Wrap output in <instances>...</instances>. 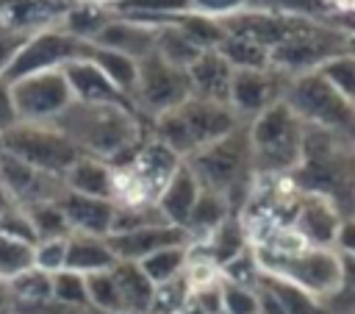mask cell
Returning a JSON list of instances; mask_svg holds the SVG:
<instances>
[{
	"label": "cell",
	"mask_w": 355,
	"mask_h": 314,
	"mask_svg": "<svg viewBox=\"0 0 355 314\" xmlns=\"http://www.w3.org/2000/svg\"><path fill=\"white\" fill-rule=\"evenodd\" d=\"M55 128L78 147L100 156H116L136 139V122L122 106L72 100L58 117Z\"/></svg>",
	"instance_id": "cell-1"
},
{
	"label": "cell",
	"mask_w": 355,
	"mask_h": 314,
	"mask_svg": "<svg viewBox=\"0 0 355 314\" xmlns=\"http://www.w3.org/2000/svg\"><path fill=\"white\" fill-rule=\"evenodd\" d=\"M302 119L283 100H277L275 106L261 111L250 125L252 167L263 172L297 170L302 164Z\"/></svg>",
	"instance_id": "cell-2"
},
{
	"label": "cell",
	"mask_w": 355,
	"mask_h": 314,
	"mask_svg": "<svg viewBox=\"0 0 355 314\" xmlns=\"http://www.w3.org/2000/svg\"><path fill=\"white\" fill-rule=\"evenodd\" d=\"M252 167V147H250V128H236L233 133L200 147L191 153L189 170L197 178L202 192H216L225 200L233 192H241L247 183V172Z\"/></svg>",
	"instance_id": "cell-3"
},
{
	"label": "cell",
	"mask_w": 355,
	"mask_h": 314,
	"mask_svg": "<svg viewBox=\"0 0 355 314\" xmlns=\"http://www.w3.org/2000/svg\"><path fill=\"white\" fill-rule=\"evenodd\" d=\"M283 103L302 119V125L311 128L349 133L355 125V106H349L319 69L291 75L283 89Z\"/></svg>",
	"instance_id": "cell-4"
},
{
	"label": "cell",
	"mask_w": 355,
	"mask_h": 314,
	"mask_svg": "<svg viewBox=\"0 0 355 314\" xmlns=\"http://www.w3.org/2000/svg\"><path fill=\"white\" fill-rule=\"evenodd\" d=\"M266 272L277 275L313 297L324 300L341 286V256L333 247H308L297 253L263 256Z\"/></svg>",
	"instance_id": "cell-5"
},
{
	"label": "cell",
	"mask_w": 355,
	"mask_h": 314,
	"mask_svg": "<svg viewBox=\"0 0 355 314\" xmlns=\"http://www.w3.org/2000/svg\"><path fill=\"white\" fill-rule=\"evenodd\" d=\"M3 150L22 158L39 172H67L78 158L80 150L58 131V128H39L33 122L14 125L3 133Z\"/></svg>",
	"instance_id": "cell-6"
},
{
	"label": "cell",
	"mask_w": 355,
	"mask_h": 314,
	"mask_svg": "<svg viewBox=\"0 0 355 314\" xmlns=\"http://www.w3.org/2000/svg\"><path fill=\"white\" fill-rule=\"evenodd\" d=\"M8 89H11V103H14L17 117L25 122L55 119L75 100L61 69L31 72V75L14 81Z\"/></svg>",
	"instance_id": "cell-7"
},
{
	"label": "cell",
	"mask_w": 355,
	"mask_h": 314,
	"mask_svg": "<svg viewBox=\"0 0 355 314\" xmlns=\"http://www.w3.org/2000/svg\"><path fill=\"white\" fill-rule=\"evenodd\" d=\"M136 64H139L136 94H139V103L147 111H155L161 117L166 111H175L178 106H183L191 97L189 72L164 61L155 53V47L147 56H141Z\"/></svg>",
	"instance_id": "cell-8"
},
{
	"label": "cell",
	"mask_w": 355,
	"mask_h": 314,
	"mask_svg": "<svg viewBox=\"0 0 355 314\" xmlns=\"http://www.w3.org/2000/svg\"><path fill=\"white\" fill-rule=\"evenodd\" d=\"M89 53H92V47L83 44V42H78L75 36H67V33H42V36H36V39H31V42H25L19 47V53L14 56V61L6 69L3 81L11 86L14 81H19V78H25L31 72L50 69L58 61L67 64V61H72L78 56H86L89 58Z\"/></svg>",
	"instance_id": "cell-9"
},
{
	"label": "cell",
	"mask_w": 355,
	"mask_h": 314,
	"mask_svg": "<svg viewBox=\"0 0 355 314\" xmlns=\"http://www.w3.org/2000/svg\"><path fill=\"white\" fill-rule=\"evenodd\" d=\"M291 75H283L277 69H233L230 81V108L244 117H258L277 100H283L286 81Z\"/></svg>",
	"instance_id": "cell-10"
},
{
	"label": "cell",
	"mask_w": 355,
	"mask_h": 314,
	"mask_svg": "<svg viewBox=\"0 0 355 314\" xmlns=\"http://www.w3.org/2000/svg\"><path fill=\"white\" fill-rule=\"evenodd\" d=\"M189 131V139L194 144V150L233 133L239 128V114L227 106V103H211V100H200V97H189L183 106L175 108Z\"/></svg>",
	"instance_id": "cell-11"
},
{
	"label": "cell",
	"mask_w": 355,
	"mask_h": 314,
	"mask_svg": "<svg viewBox=\"0 0 355 314\" xmlns=\"http://www.w3.org/2000/svg\"><path fill=\"white\" fill-rule=\"evenodd\" d=\"M186 231L180 225L164 222V225H147L125 233H108V247L116 256V261H144L147 256L166 250V247H180L186 242Z\"/></svg>",
	"instance_id": "cell-12"
},
{
	"label": "cell",
	"mask_w": 355,
	"mask_h": 314,
	"mask_svg": "<svg viewBox=\"0 0 355 314\" xmlns=\"http://www.w3.org/2000/svg\"><path fill=\"white\" fill-rule=\"evenodd\" d=\"M341 211L336 203L324 195L308 192L300 206H297V233L311 245V247H333L338 228H341Z\"/></svg>",
	"instance_id": "cell-13"
},
{
	"label": "cell",
	"mask_w": 355,
	"mask_h": 314,
	"mask_svg": "<svg viewBox=\"0 0 355 314\" xmlns=\"http://www.w3.org/2000/svg\"><path fill=\"white\" fill-rule=\"evenodd\" d=\"M186 72H189L191 97L211 100V103H227L230 106L233 67L219 56V50H202L200 58Z\"/></svg>",
	"instance_id": "cell-14"
},
{
	"label": "cell",
	"mask_w": 355,
	"mask_h": 314,
	"mask_svg": "<svg viewBox=\"0 0 355 314\" xmlns=\"http://www.w3.org/2000/svg\"><path fill=\"white\" fill-rule=\"evenodd\" d=\"M58 208L64 211L69 228H78L86 236H105L111 233L114 225V206L111 200H100V197H86L78 192H64L58 197Z\"/></svg>",
	"instance_id": "cell-15"
},
{
	"label": "cell",
	"mask_w": 355,
	"mask_h": 314,
	"mask_svg": "<svg viewBox=\"0 0 355 314\" xmlns=\"http://www.w3.org/2000/svg\"><path fill=\"white\" fill-rule=\"evenodd\" d=\"M61 72H64V78H67L69 92H72L75 100H80V103H111V106H119L122 103V92L89 58L86 61L83 58L80 61L72 58V61L64 64Z\"/></svg>",
	"instance_id": "cell-16"
},
{
	"label": "cell",
	"mask_w": 355,
	"mask_h": 314,
	"mask_svg": "<svg viewBox=\"0 0 355 314\" xmlns=\"http://www.w3.org/2000/svg\"><path fill=\"white\" fill-rule=\"evenodd\" d=\"M197 197H200L197 178L191 175L189 167H178L172 172V178H169L164 195H161V214H164V220L183 228L189 222V214H191Z\"/></svg>",
	"instance_id": "cell-17"
},
{
	"label": "cell",
	"mask_w": 355,
	"mask_h": 314,
	"mask_svg": "<svg viewBox=\"0 0 355 314\" xmlns=\"http://www.w3.org/2000/svg\"><path fill=\"white\" fill-rule=\"evenodd\" d=\"M155 36H158L155 31L133 25V22H108L97 31L94 42H97V47L116 50V53H125L139 61L141 56H147L155 47Z\"/></svg>",
	"instance_id": "cell-18"
},
{
	"label": "cell",
	"mask_w": 355,
	"mask_h": 314,
	"mask_svg": "<svg viewBox=\"0 0 355 314\" xmlns=\"http://www.w3.org/2000/svg\"><path fill=\"white\" fill-rule=\"evenodd\" d=\"M111 275L116 281V289H119L125 314H144V311H150L155 286L141 272V267L136 261H116L111 267Z\"/></svg>",
	"instance_id": "cell-19"
},
{
	"label": "cell",
	"mask_w": 355,
	"mask_h": 314,
	"mask_svg": "<svg viewBox=\"0 0 355 314\" xmlns=\"http://www.w3.org/2000/svg\"><path fill=\"white\" fill-rule=\"evenodd\" d=\"M116 264V256L111 253L108 242L100 236H72L67 239V261L64 270L80 272V275H92V272H103L111 270Z\"/></svg>",
	"instance_id": "cell-20"
},
{
	"label": "cell",
	"mask_w": 355,
	"mask_h": 314,
	"mask_svg": "<svg viewBox=\"0 0 355 314\" xmlns=\"http://www.w3.org/2000/svg\"><path fill=\"white\" fill-rule=\"evenodd\" d=\"M67 189L69 192H78V195H86V197L108 200L111 192H114V181H111V172L100 161H94V158H78L67 170Z\"/></svg>",
	"instance_id": "cell-21"
},
{
	"label": "cell",
	"mask_w": 355,
	"mask_h": 314,
	"mask_svg": "<svg viewBox=\"0 0 355 314\" xmlns=\"http://www.w3.org/2000/svg\"><path fill=\"white\" fill-rule=\"evenodd\" d=\"M258 283H263L266 289H272L277 295V300L283 303L286 314H330V308L324 306V300L313 297L311 292H305V289H300V286H294V283H288V281H283L277 275L263 272L258 278Z\"/></svg>",
	"instance_id": "cell-22"
},
{
	"label": "cell",
	"mask_w": 355,
	"mask_h": 314,
	"mask_svg": "<svg viewBox=\"0 0 355 314\" xmlns=\"http://www.w3.org/2000/svg\"><path fill=\"white\" fill-rule=\"evenodd\" d=\"M92 64L100 67V72L119 89V92H133L136 89V78H139V64L136 58L116 53V50H105V47H92L89 53Z\"/></svg>",
	"instance_id": "cell-23"
},
{
	"label": "cell",
	"mask_w": 355,
	"mask_h": 314,
	"mask_svg": "<svg viewBox=\"0 0 355 314\" xmlns=\"http://www.w3.org/2000/svg\"><path fill=\"white\" fill-rule=\"evenodd\" d=\"M155 53H158L164 61H169L172 67L189 69V67L200 58L202 47H197V44H194L189 36H183L180 31L164 28V31H158V36H155Z\"/></svg>",
	"instance_id": "cell-24"
},
{
	"label": "cell",
	"mask_w": 355,
	"mask_h": 314,
	"mask_svg": "<svg viewBox=\"0 0 355 314\" xmlns=\"http://www.w3.org/2000/svg\"><path fill=\"white\" fill-rule=\"evenodd\" d=\"M216 50L233 69H269V50L250 39L227 36Z\"/></svg>",
	"instance_id": "cell-25"
},
{
	"label": "cell",
	"mask_w": 355,
	"mask_h": 314,
	"mask_svg": "<svg viewBox=\"0 0 355 314\" xmlns=\"http://www.w3.org/2000/svg\"><path fill=\"white\" fill-rule=\"evenodd\" d=\"M252 11H269V14H283V17H305L324 22L333 8L327 0H247Z\"/></svg>",
	"instance_id": "cell-26"
},
{
	"label": "cell",
	"mask_w": 355,
	"mask_h": 314,
	"mask_svg": "<svg viewBox=\"0 0 355 314\" xmlns=\"http://www.w3.org/2000/svg\"><path fill=\"white\" fill-rule=\"evenodd\" d=\"M225 220H227V200L216 192H202L200 189V197H197L186 225L194 228V231H216Z\"/></svg>",
	"instance_id": "cell-27"
},
{
	"label": "cell",
	"mask_w": 355,
	"mask_h": 314,
	"mask_svg": "<svg viewBox=\"0 0 355 314\" xmlns=\"http://www.w3.org/2000/svg\"><path fill=\"white\" fill-rule=\"evenodd\" d=\"M33 222V231L39 236V242H50V239H64L69 231V222L64 217V211L58 208V203H33L25 211Z\"/></svg>",
	"instance_id": "cell-28"
},
{
	"label": "cell",
	"mask_w": 355,
	"mask_h": 314,
	"mask_svg": "<svg viewBox=\"0 0 355 314\" xmlns=\"http://www.w3.org/2000/svg\"><path fill=\"white\" fill-rule=\"evenodd\" d=\"M319 72L327 78V83L349 103L355 106V56L352 53H338L330 61L319 67Z\"/></svg>",
	"instance_id": "cell-29"
},
{
	"label": "cell",
	"mask_w": 355,
	"mask_h": 314,
	"mask_svg": "<svg viewBox=\"0 0 355 314\" xmlns=\"http://www.w3.org/2000/svg\"><path fill=\"white\" fill-rule=\"evenodd\" d=\"M11 295H14V303L47 300V297H53V275L33 267V270L11 278Z\"/></svg>",
	"instance_id": "cell-30"
},
{
	"label": "cell",
	"mask_w": 355,
	"mask_h": 314,
	"mask_svg": "<svg viewBox=\"0 0 355 314\" xmlns=\"http://www.w3.org/2000/svg\"><path fill=\"white\" fill-rule=\"evenodd\" d=\"M33 270V245L0 233V278H17Z\"/></svg>",
	"instance_id": "cell-31"
},
{
	"label": "cell",
	"mask_w": 355,
	"mask_h": 314,
	"mask_svg": "<svg viewBox=\"0 0 355 314\" xmlns=\"http://www.w3.org/2000/svg\"><path fill=\"white\" fill-rule=\"evenodd\" d=\"M86 292H89V303H92L94 308L125 314V308H122V297H119V289H116V281H114L111 270L86 275Z\"/></svg>",
	"instance_id": "cell-32"
},
{
	"label": "cell",
	"mask_w": 355,
	"mask_h": 314,
	"mask_svg": "<svg viewBox=\"0 0 355 314\" xmlns=\"http://www.w3.org/2000/svg\"><path fill=\"white\" fill-rule=\"evenodd\" d=\"M141 272L155 283H166L178 275V270L183 267V247H166V250H158L153 256H147L144 261H139Z\"/></svg>",
	"instance_id": "cell-33"
},
{
	"label": "cell",
	"mask_w": 355,
	"mask_h": 314,
	"mask_svg": "<svg viewBox=\"0 0 355 314\" xmlns=\"http://www.w3.org/2000/svg\"><path fill=\"white\" fill-rule=\"evenodd\" d=\"M53 297L58 303H67V306H75V308H86V303H89L86 275L72 272V270L53 272Z\"/></svg>",
	"instance_id": "cell-34"
},
{
	"label": "cell",
	"mask_w": 355,
	"mask_h": 314,
	"mask_svg": "<svg viewBox=\"0 0 355 314\" xmlns=\"http://www.w3.org/2000/svg\"><path fill=\"white\" fill-rule=\"evenodd\" d=\"M211 253L216 261L227 264L233 261L236 256L244 253V231L236 220H225L216 231H214V245H211Z\"/></svg>",
	"instance_id": "cell-35"
},
{
	"label": "cell",
	"mask_w": 355,
	"mask_h": 314,
	"mask_svg": "<svg viewBox=\"0 0 355 314\" xmlns=\"http://www.w3.org/2000/svg\"><path fill=\"white\" fill-rule=\"evenodd\" d=\"M222 306H225V314H261L258 292L230 281L222 286Z\"/></svg>",
	"instance_id": "cell-36"
},
{
	"label": "cell",
	"mask_w": 355,
	"mask_h": 314,
	"mask_svg": "<svg viewBox=\"0 0 355 314\" xmlns=\"http://www.w3.org/2000/svg\"><path fill=\"white\" fill-rule=\"evenodd\" d=\"M64 261H67V239H50V242H39V247H33V267H39L44 272L64 270Z\"/></svg>",
	"instance_id": "cell-37"
},
{
	"label": "cell",
	"mask_w": 355,
	"mask_h": 314,
	"mask_svg": "<svg viewBox=\"0 0 355 314\" xmlns=\"http://www.w3.org/2000/svg\"><path fill=\"white\" fill-rule=\"evenodd\" d=\"M0 233L3 236H11V239H19L25 245H39V236L33 231L31 217L22 214V211H17V208H11V211H6L0 217Z\"/></svg>",
	"instance_id": "cell-38"
},
{
	"label": "cell",
	"mask_w": 355,
	"mask_h": 314,
	"mask_svg": "<svg viewBox=\"0 0 355 314\" xmlns=\"http://www.w3.org/2000/svg\"><path fill=\"white\" fill-rule=\"evenodd\" d=\"M183 295H186V286L178 283L175 278L166 281V283H158V289L153 292V306H150V311H153V314H172V311L180 308Z\"/></svg>",
	"instance_id": "cell-39"
},
{
	"label": "cell",
	"mask_w": 355,
	"mask_h": 314,
	"mask_svg": "<svg viewBox=\"0 0 355 314\" xmlns=\"http://www.w3.org/2000/svg\"><path fill=\"white\" fill-rule=\"evenodd\" d=\"M105 25V14L100 11V8H89V6H83V8H75L72 14H69V31L75 33V36H97V31Z\"/></svg>",
	"instance_id": "cell-40"
},
{
	"label": "cell",
	"mask_w": 355,
	"mask_h": 314,
	"mask_svg": "<svg viewBox=\"0 0 355 314\" xmlns=\"http://www.w3.org/2000/svg\"><path fill=\"white\" fill-rule=\"evenodd\" d=\"M191 0H122L116 3L119 11H175V8H186Z\"/></svg>",
	"instance_id": "cell-41"
},
{
	"label": "cell",
	"mask_w": 355,
	"mask_h": 314,
	"mask_svg": "<svg viewBox=\"0 0 355 314\" xmlns=\"http://www.w3.org/2000/svg\"><path fill=\"white\" fill-rule=\"evenodd\" d=\"M22 44H25V33L22 31H6V33H0V69H8V64L14 61V56L19 53Z\"/></svg>",
	"instance_id": "cell-42"
},
{
	"label": "cell",
	"mask_w": 355,
	"mask_h": 314,
	"mask_svg": "<svg viewBox=\"0 0 355 314\" xmlns=\"http://www.w3.org/2000/svg\"><path fill=\"white\" fill-rule=\"evenodd\" d=\"M333 250L341 253V256H355V217L341 220V228H338Z\"/></svg>",
	"instance_id": "cell-43"
},
{
	"label": "cell",
	"mask_w": 355,
	"mask_h": 314,
	"mask_svg": "<svg viewBox=\"0 0 355 314\" xmlns=\"http://www.w3.org/2000/svg\"><path fill=\"white\" fill-rule=\"evenodd\" d=\"M17 111H14V103H11V89L8 83L0 78V133H6L8 128L17 125Z\"/></svg>",
	"instance_id": "cell-44"
},
{
	"label": "cell",
	"mask_w": 355,
	"mask_h": 314,
	"mask_svg": "<svg viewBox=\"0 0 355 314\" xmlns=\"http://www.w3.org/2000/svg\"><path fill=\"white\" fill-rule=\"evenodd\" d=\"M258 306H261V314H286L277 295L272 289H266L263 283H258Z\"/></svg>",
	"instance_id": "cell-45"
},
{
	"label": "cell",
	"mask_w": 355,
	"mask_h": 314,
	"mask_svg": "<svg viewBox=\"0 0 355 314\" xmlns=\"http://www.w3.org/2000/svg\"><path fill=\"white\" fill-rule=\"evenodd\" d=\"M202 11H222V14H230V11H236V8H241V6H247V0H194Z\"/></svg>",
	"instance_id": "cell-46"
},
{
	"label": "cell",
	"mask_w": 355,
	"mask_h": 314,
	"mask_svg": "<svg viewBox=\"0 0 355 314\" xmlns=\"http://www.w3.org/2000/svg\"><path fill=\"white\" fill-rule=\"evenodd\" d=\"M6 211H11V195H8V189L0 183V217H3Z\"/></svg>",
	"instance_id": "cell-47"
},
{
	"label": "cell",
	"mask_w": 355,
	"mask_h": 314,
	"mask_svg": "<svg viewBox=\"0 0 355 314\" xmlns=\"http://www.w3.org/2000/svg\"><path fill=\"white\" fill-rule=\"evenodd\" d=\"M333 11H355V0H327Z\"/></svg>",
	"instance_id": "cell-48"
},
{
	"label": "cell",
	"mask_w": 355,
	"mask_h": 314,
	"mask_svg": "<svg viewBox=\"0 0 355 314\" xmlns=\"http://www.w3.org/2000/svg\"><path fill=\"white\" fill-rule=\"evenodd\" d=\"M347 53L355 56V33H347Z\"/></svg>",
	"instance_id": "cell-49"
},
{
	"label": "cell",
	"mask_w": 355,
	"mask_h": 314,
	"mask_svg": "<svg viewBox=\"0 0 355 314\" xmlns=\"http://www.w3.org/2000/svg\"><path fill=\"white\" fill-rule=\"evenodd\" d=\"M80 314H116V311H103V308H92V311H86V308H83Z\"/></svg>",
	"instance_id": "cell-50"
},
{
	"label": "cell",
	"mask_w": 355,
	"mask_h": 314,
	"mask_svg": "<svg viewBox=\"0 0 355 314\" xmlns=\"http://www.w3.org/2000/svg\"><path fill=\"white\" fill-rule=\"evenodd\" d=\"M347 139H349V144H352V150H355V125L349 128V133H347Z\"/></svg>",
	"instance_id": "cell-51"
},
{
	"label": "cell",
	"mask_w": 355,
	"mask_h": 314,
	"mask_svg": "<svg viewBox=\"0 0 355 314\" xmlns=\"http://www.w3.org/2000/svg\"><path fill=\"white\" fill-rule=\"evenodd\" d=\"M0 314H14V311H8V308H0Z\"/></svg>",
	"instance_id": "cell-52"
},
{
	"label": "cell",
	"mask_w": 355,
	"mask_h": 314,
	"mask_svg": "<svg viewBox=\"0 0 355 314\" xmlns=\"http://www.w3.org/2000/svg\"><path fill=\"white\" fill-rule=\"evenodd\" d=\"M0 153H3V133H0Z\"/></svg>",
	"instance_id": "cell-53"
},
{
	"label": "cell",
	"mask_w": 355,
	"mask_h": 314,
	"mask_svg": "<svg viewBox=\"0 0 355 314\" xmlns=\"http://www.w3.org/2000/svg\"><path fill=\"white\" fill-rule=\"evenodd\" d=\"M352 217H355V214H352Z\"/></svg>",
	"instance_id": "cell-54"
}]
</instances>
